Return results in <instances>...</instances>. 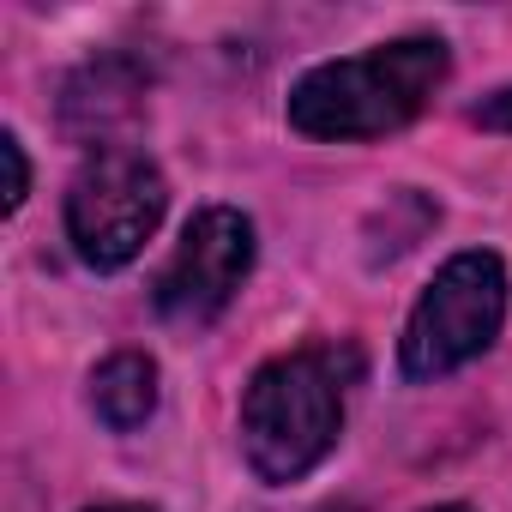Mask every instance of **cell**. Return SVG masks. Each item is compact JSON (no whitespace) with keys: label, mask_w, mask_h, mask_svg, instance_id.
<instances>
[{"label":"cell","mask_w":512,"mask_h":512,"mask_svg":"<svg viewBox=\"0 0 512 512\" xmlns=\"http://www.w3.org/2000/svg\"><path fill=\"white\" fill-rule=\"evenodd\" d=\"M452 55L440 37H398L362 55L320 61L290 91V127L320 145H362L410 127L446 85Z\"/></svg>","instance_id":"obj_1"},{"label":"cell","mask_w":512,"mask_h":512,"mask_svg":"<svg viewBox=\"0 0 512 512\" xmlns=\"http://www.w3.org/2000/svg\"><path fill=\"white\" fill-rule=\"evenodd\" d=\"M350 374H356V356H338L332 344H302L272 356L241 392L247 470L272 488H290L308 470H320L344 434Z\"/></svg>","instance_id":"obj_2"},{"label":"cell","mask_w":512,"mask_h":512,"mask_svg":"<svg viewBox=\"0 0 512 512\" xmlns=\"http://www.w3.org/2000/svg\"><path fill=\"white\" fill-rule=\"evenodd\" d=\"M500 326H506V266L488 247H464L416 296L398 338V362L410 380H446L482 350H494Z\"/></svg>","instance_id":"obj_3"},{"label":"cell","mask_w":512,"mask_h":512,"mask_svg":"<svg viewBox=\"0 0 512 512\" xmlns=\"http://www.w3.org/2000/svg\"><path fill=\"white\" fill-rule=\"evenodd\" d=\"M169 211V181L145 151H97L67 187V241L91 272L133 266Z\"/></svg>","instance_id":"obj_4"},{"label":"cell","mask_w":512,"mask_h":512,"mask_svg":"<svg viewBox=\"0 0 512 512\" xmlns=\"http://www.w3.org/2000/svg\"><path fill=\"white\" fill-rule=\"evenodd\" d=\"M247 272H253V223H247V211L205 205V211H193L175 253L163 260V272L151 284V302H157V314L169 326L199 332L235 302Z\"/></svg>","instance_id":"obj_5"},{"label":"cell","mask_w":512,"mask_h":512,"mask_svg":"<svg viewBox=\"0 0 512 512\" xmlns=\"http://www.w3.org/2000/svg\"><path fill=\"white\" fill-rule=\"evenodd\" d=\"M139 97H145L139 61L103 55V61H91V67L73 73V85L61 97V121H67L73 139H85L97 151H115V133L139 121Z\"/></svg>","instance_id":"obj_6"},{"label":"cell","mask_w":512,"mask_h":512,"mask_svg":"<svg viewBox=\"0 0 512 512\" xmlns=\"http://www.w3.org/2000/svg\"><path fill=\"white\" fill-rule=\"evenodd\" d=\"M91 410L109 434H133L157 410V362L145 350H115L91 368Z\"/></svg>","instance_id":"obj_7"},{"label":"cell","mask_w":512,"mask_h":512,"mask_svg":"<svg viewBox=\"0 0 512 512\" xmlns=\"http://www.w3.org/2000/svg\"><path fill=\"white\" fill-rule=\"evenodd\" d=\"M0 157H7V211H19L25 193H31V163H25L19 133H0Z\"/></svg>","instance_id":"obj_8"},{"label":"cell","mask_w":512,"mask_h":512,"mask_svg":"<svg viewBox=\"0 0 512 512\" xmlns=\"http://www.w3.org/2000/svg\"><path fill=\"white\" fill-rule=\"evenodd\" d=\"M470 121H476V127H494V133H512V85L494 91V97H482V103L470 109Z\"/></svg>","instance_id":"obj_9"},{"label":"cell","mask_w":512,"mask_h":512,"mask_svg":"<svg viewBox=\"0 0 512 512\" xmlns=\"http://www.w3.org/2000/svg\"><path fill=\"white\" fill-rule=\"evenodd\" d=\"M91 512H151V506H133V500H115V506H91Z\"/></svg>","instance_id":"obj_10"},{"label":"cell","mask_w":512,"mask_h":512,"mask_svg":"<svg viewBox=\"0 0 512 512\" xmlns=\"http://www.w3.org/2000/svg\"><path fill=\"white\" fill-rule=\"evenodd\" d=\"M428 512H476V506H464V500H446V506H428Z\"/></svg>","instance_id":"obj_11"}]
</instances>
